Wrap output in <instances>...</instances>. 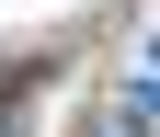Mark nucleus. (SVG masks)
I'll use <instances>...</instances> for the list:
<instances>
[{"label":"nucleus","instance_id":"obj_1","mask_svg":"<svg viewBox=\"0 0 160 137\" xmlns=\"http://www.w3.org/2000/svg\"><path fill=\"white\" fill-rule=\"evenodd\" d=\"M46 80H57V57H0V137H12V114H23Z\"/></svg>","mask_w":160,"mask_h":137}]
</instances>
